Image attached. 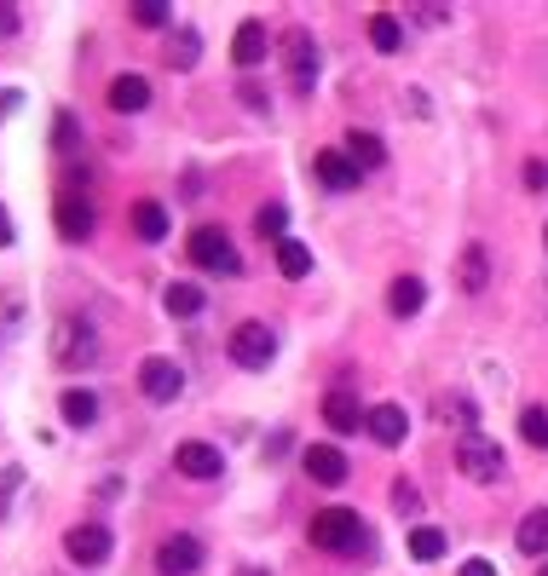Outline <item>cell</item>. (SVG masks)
I'll return each instance as SVG.
<instances>
[{
	"label": "cell",
	"mask_w": 548,
	"mask_h": 576,
	"mask_svg": "<svg viewBox=\"0 0 548 576\" xmlns=\"http://www.w3.org/2000/svg\"><path fill=\"white\" fill-rule=\"evenodd\" d=\"M231 58H237L242 70H254L260 58H266V24H254V17H249V24H237V35H231Z\"/></svg>",
	"instance_id": "cell-20"
},
{
	"label": "cell",
	"mask_w": 548,
	"mask_h": 576,
	"mask_svg": "<svg viewBox=\"0 0 548 576\" xmlns=\"http://www.w3.org/2000/svg\"><path fill=\"white\" fill-rule=\"evenodd\" d=\"M133 231H139V242L168 237V214H162V202H133Z\"/></svg>",
	"instance_id": "cell-24"
},
{
	"label": "cell",
	"mask_w": 548,
	"mask_h": 576,
	"mask_svg": "<svg viewBox=\"0 0 548 576\" xmlns=\"http://www.w3.org/2000/svg\"><path fill=\"white\" fill-rule=\"evenodd\" d=\"M364 427H370V439H376V444H388V449H393V444H404V432H410V416H404L398 404H376Z\"/></svg>",
	"instance_id": "cell-13"
},
{
	"label": "cell",
	"mask_w": 548,
	"mask_h": 576,
	"mask_svg": "<svg viewBox=\"0 0 548 576\" xmlns=\"http://www.w3.org/2000/svg\"><path fill=\"white\" fill-rule=\"evenodd\" d=\"M323 421H330V432H358V427L370 421V416H364V409H358V398L347 393V386H335V393L323 398Z\"/></svg>",
	"instance_id": "cell-15"
},
{
	"label": "cell",
	"mask_w": 548,
	"mask_h": 576,
	"mask_svg": "<svg viewBox=\"0 0 548 576\" xmlns=\"http://www.w3.org/2000/svg\"><path fill=\"white\" fill-rule=\"evenodd\" d=\"M421 300H428V283H421V277H398V283L388 288V312H393V317H416Z\"/></svg>",
	"instance_id": "cell-21"
},
{
	"label": "cell",
	"mask_w": 548,
	"mask_h": 576,
	"mask_svg": "<svg viewBox=\"0 0 548 576\" xmlns=\"http://www.w3.org/2000/svg\"><path fill=\"white\" fill-rule=\"evenodd\" d=\"M300 467H307V479H312V484H330V490H335V484H347V456H341L335 444H312Z\"/></svg>",
	"instance_id": "cell-12"
},
{
	"label": "cell",
	"mask_w": 548,
	"mask_h": 576,
	"mask_svg": "<svg viewBox=\"0 0 548 576\" xmlns=\"http://www.w3.org/2000/svg\"><path fill=\"white\" fill-rule=\"evenodd\" d=\"M525 184H532V191H548V161H525Z\"/></svg>",
	"instance_id": "cell-36"
},
{
	"label": "cell",
	"mask_w": 548,
	"mask_h": 576,
	"mask_svg": "<svg viewBox=\"0 0 548 576\" xmlns=\"http://www.w3.org/2000/svg\"><path fill=\"white\" fill-rule=\"evenodd\" d=\"M139 393H145L151 404H174L179 393H186V369H179L174 358H145L139 363Z\"/></svg>",
	"instance_id": "cell-5"
},
{
	"label": "cell",
	"mask_w": 548,
	"mask_h": 576,
	"mask_svg": "<svg viewBox=\"0 0 548 576\" xmlns=\"http://www.w3.org/2000/svg\"><path fill=\"white\" fill-rule=\"evenodd\" d=\"M514 542H520L525 560H548V507H532V513H525L520 530H514Z\"/></svg>",
	"instance_id": "cell-17"
},
{
	"label": "cell",
	"mask_w": 548,
	"mask_h": 576,
	"mask_svg": "<svg viewBox=\"0 0 548 576\" xmlns=\"http://www.w3.org/2000/svg\"><path fill=\"white\" fill-rule=\"evenodd\" d=\"M433 416H439L444 427H462V439H468L474 421H479V409H474L468 393H439V398H433Z\"/></svg>",
	"instance_id": "cell-19"
},
{
	"label": "cell",
	"mask_w": 548,
	"mask_h": 576,
	"mask_svg": "<svg viewBox=\"0 0 548 576\" xmlns=\"http://www.w3.org/2000/svg\"><path fill=\"white\" fill-rule=\"evenodd\" d=\"M0 35H17V12L12 7H0Z\"/></svg>",
	"instance_id": "cell-41"
},
{
	"label": "cell",
	"mask_w": 548,
	"mask_h": 576,
	"mask_svg": "<svg viewBox=\"0 0 548 576\" xmlns=\"http://www.w3.org/2000/svg\"><path fill=\"white\" fill-rule=\"evenodd\" d=\"M52 352H58V363H93V358H98L93 323H75V317H64V323L52 328Z\"/></svg>",
	"instance_id": "cell-7"
},
{
	"label": "cell",
	"mask_w": 548,
	"mask_h": 576,
	"mask_svg": "<svg viewBox=\"0 0 548 576\" xmlns=\"http://www.w3.org/2000/svg\"><path fill=\"white\" fill-rule=\"evenodd\" d=\"M133 24L168 29V24H174V7H168V0H139V7H133Z\"/></svg>",
	"instance_id": "cell-32"
},
{
	"label": "cell",
	"mask_w": 548,
	"mask_h": 576,
	"mask_svg": "<svg viewBox=\"0 0 548 576\" xmlns=\"http://www.w3.org/2000/svg\"><path fill=\"white\" fill-rule=\"evenodd\" d=\"M283 64H289V87L295 93H312V81H318V47H312L307 29H295L289 40H283Z\"/></svg>",
	"instance_id": "cell-6"
},
{
	"label": "cell",
	"mask_w": 548,
	"mask_h": 576,
	"mask_svg": "<svg viewBox=\"0 0 548 576\" xmlns=\"http://www.w3.org/2000/svg\"><path fill=\"white\" fill-rule=\"evenodd\" d=\"M462 576H497V565L491 560H468V565H462Z\"/></svg>",
	"instance_id": "cell-40"
},
{
	"label": "cell",
	"mask_w": 548,
	"mask_h": 576,
	"mask_svg": "<svg viewBox=\"0 0 548 576\" xmlns=\"http://www.w3.org/2000/svg\"><path fill=\"white\" fill-rule=\"evenodd\" d=\"M543 237H548V231H543Z\"/></svg>",
	"instance_id": "cell-44"
},
{
	"label": "cell",
	"mask_w": 548,
	"mask_h": 576,
	"mask_svg": "<svg viewBox=\"0 0 548 576\" xmlns=\"http://www.w3.org/2000/svg\"><path fill=\"white\" fill-rule=\"evenodd\" d=\"M410 560H421V565L444 560V530H433V525H416V530H410Z\"/></svg>",
	"instance_id": "cell-26"
},
{
	"label": "cell",
	"mask_w": 548,
	"mask_h": 576,
	"mask_svg": "<svg viewBox=\"0 0 548 576\" xmlns=\"http://www.w3.org/2000/svg\"><path fill=\"white\" fill-rule=\"evenodd\" d=\"M456 467H462V479H468V484H497L509 461H502V449L485 439V432H468V439L456 444Z\"/></svg>",
	"instance_id": "cell-3"
},
{
	"label": "cell",
	"mask_w": 548,
	"mask_h": 576,
	"mask_svg": "<svg viewBox=\"0 0 548 576\" xmlns=\"http://www.w3.org/2000/svg\"><path fill=\"white\" fill-rule=\"evenodd\" d=\"M64 553L75 565H105L110 560V530L105 525H75L64 537Z\"/></svg>",
	"instance_id": "cell-10"
},
{
	"label": "cell",
	"mask_w": 548,
	"mask_h": 576,
	"mask_svg": "<svg viewBox=\"0 0 548 576\" xmlns=\"http://www.w3.org/2000/svg\"><path fill=\"white\" fill-rule=\"evenodd\" d=\"M393 507H398V513H416V507H421V490H416L410 479H398V484H393Z\"/></svg>",
	"instance_id": "cell-34"
},
{
	"label": "cell",
	"mask_w": 548,
	"mask_h": 576,
	"mask_svg": "<svg viewBox=\"0 0 548 576\" xmlns=\"http://www.w3.org/2000/svg\"><path fill=\"white\" fill-rule=\"evenodd\" d=\"M370 40H376V52H398L404 47V24L393 12H376L370 17Z\"/></svg>",
	"instance_id": "cell-27"
},
{
	"label": "cell",
	"mask_w": 548,
	"mask_h": 576,
	"mask_svg": "<svg viewBox=\"0 0 548 576\" xmlns=\"http://www.w3.org/2000/svg\"><path fill=\"white\" fill-rule=\"evenodd\" d=\"M485 283H491V260H485L479 242H468L462 260H456V288L462 295H485Z\"/></svg>",
	"instance_id": "cell-16"
},
{
	"label": "cell",
	"mask_w": 548,
	"mask_h": 576,
	"mask_svg": "<svg viewBox=\"0 0 548 576\" xmlns=\"http://www.w3.org/2000/svg\"><path fill=\"white\" fill-rule=\"evenodd\" d=\"M277 272L283 277H307L312 272V249H307V242H295V237H283L277 242Z\"/></svg>",
	"instance_id": "cell-25"
},
{
	"label": "cell",
	"mask_w": 548,
	"mask_h": 576,
	"mask_svg": "<svg viewBox=\"0 0 548 576\" xmlns=\"http://www.w3.org/2000/svg\"><path fill=\"white\" fill-rule=\"evenodd\" d=\"M17 484H24V472H17V467H0V519H7V502H12Z\"/></svg>",
	"instance_id": "cell-35"
},
{
	"label": "cell",
	"mask_w": 548,
	"mask_h": 576,
	"mask_svg": "<svg viewBox=\"0 0 548 576\" xmlns=\"http://www.w3.org/2000/svg\"><path fill=\"white\" fill-rule=\"evenodd\" d=\"M237 98H242V105H249L254 116H260V110H266V105H272V98H266V93H260V87H242Z\"/></svg>",
	"instance_id": "cell-38"
},
{
	"label": "cell",
	"mask_w": 548,
	"mask_h": 576,
	"mask_svg": "<svg viewBox=\"0 0 548 576\" xmlns=\"http://www.w3.org/2000/svg\"><path fill=\"white\" fill-rule=\"evenodd\" d=\"M156 571L162 576H196L202 571V542L196 537H168L156 548Z\"/></svg>",
	"instance_id": "cell-9"
},
{
	"label": "cell",
	"mask_w": 548,
	"mask_h": 576,
	"mask_svg": "<svg viewBox=\"0 0 548 576\" xmlns=\"http://www.w3.org/2000/svg\"><path fill=\"white\" fill-rule=\"evenodd\" d=\"M537 576H548V560H537Z\"/></svg>",
	"instance_id": "cell-42"
},
{
	"label": "cell",
	"mask_w": 548,
	"mask_h": 576,
	"mask_svg": "<svg viewBox=\"0 0 548 576\" xmlns=\"http://www.w3.org/2000/svg\"><path fill=\"white\" fill-rule=\"evenodd\" d=\"M145 105H151V81L145 75H116L110 81V110L116 116H139Z\"/></svg>",
	"instance_id": "cell-14"
},
{
	"label": "cell",
	"mask_w": 548,
	"mask_h": 576,
	"mask_svg": "<svg viewBox=\"0 0 548 576\" xmlns=\"http://www.w3.org/2000/svg\"><path fill=\"white\" fill-rule=\"evenodd\" d=\"M12 242H17V231H12V214L0 208V249H12Z\"/></svg>",
	"instance_id": "cell-39"
},
{
	"label": "cell",
	"mask_w": 548,
	"mask_h": 576,
	"mask_svg": "<svg viewBox=\"0 0 548 576\" xmlns=\"http://www.w3.org/2000/svg\"><path fill=\"white\" fill-rule=\"evenodd\" d=\"M254 231L272 237V242H283V231H289V208H283V202H266V208L254 214Z\"/></svg>",
	"instance_id": "cell-30"
},
{
	"label": "cell",
	"mask_w": 548,
	"mask_h": 576,
	"mask_svg": "<svg viewBox=\"0 0 548 576\" xmlns=\"http://www.w3.org/2000/svg\"><path fill=\"white\" fill-rule=\"evenodd\" d=\"M318 179H323V191H335V196L358 191V168H353L341 151H323V156H318Z\"/></svg>",
	"instance_id": "cell-18"
},
{
	"label": "cell",
	"mask_w": 548,
	"mask_h": 576,
	"mask_svg": "<svg viewBox=\"0 0 548 576\" xmlns=\"http://www.w3.org/2000/svg\"><path fill=\"white\" fill-rule=\"evenodd\" d=\"M162 305H168L174 317H196L202 312V288L196 283H174L168 295H162Z\"/></svg>",
	"instance_id": "cell-28"
},
{
	"label": "cell",
	"mask_w": 548,
	"mask_h": 576,
	"mask_svg": "<svg viewBox=\"0 0 548 576\" xmlns=\"http://www.w3.org/2000/svg\"><path fill=\"white\" fill-rule=\"evenodd\" d=\"M186 249H191V260L202 265V272H219V277H237L242 272V254L231 249V237L219 231V225H196Z\"/></svg>",
	"instance_id": "cell-2"
},
{
	"label": "cell",
	"mask_w": 548,
	"mask_h": 576,
	"mask_svg": "<svg viewBox=\"0 0 548 576\" xmlns=\"http://www.w3.org/2000/svg\"><path fill=\"white\" fill-rule=\"evenodd\" d=\"M520 439L532 444V449H548V409H543V404H532V409L520 416Z\"/></svg>",
	"instance_id": "cell-29"
},
{
	"label": "cell",
	"mask_w": 548,
	"mask_h": 576,
	"mask_svg": "<svg viewBox=\"0 0 548 576\" xmlns=\"http://www.w3.org/2000/svg\"><path fill=\"white\" fill-rule=\"evenodd\" d=\"M196 52H202V35H196V29H179V35H174L168 64H174V70H191V64H196Z\"/></svg>",
	"instance_id": "cell-31"
},
{
	"label": "cell",
	"mask_w": 548,
	"mask_h": 576,
	"mask_svg": "<svg viewBox=\"0 0 548 576\" xmlns=\"http://www.w3.org/2000/svg\"><path fill=\"white\" fill-rule=\"evenodd\" d=\"M174 467L186 472V479H219V467H226V456H219L214 444L191 439V444H179V449H174Z\"/></svg>",
	"instance_id": "cell-11"
},
{
	"label": "cell",
	"mask_w": 548,
	"mask_h": 576,
	"mask_svg": "<svg viewBox=\"0 0 548 576\" xmlns=\"http://www.w3.org/2000/svg\"><path fill=\"white\" fill-rule=\"evenodd\" d=\"M52 219H58V237H64V242H87V237H93V202L81 196V191H64V196H58Z\"/></svg>",
	"instance_id": "cell-8"
},
{
	"label": "cell",
	"mask_w": 548,
	"mask_h": 576,
	"mask_svg": "<svg viewBox=\"0 0 548 576\" xmlns=\"http://www.w3.org/2000/svg\"><path fill=\"white\" fill-rule=\"evenodd\" d=\"M249 576H260V571H249Z\"/></svg>",
	"instance_id": "cell-43"
},
{
	"label": "cell",
	"mask_w": 548,
	"mask_h": 576,
	"mask_svg": "<svg viewBox=\"0 0 548 576\" xmlns=\"http://www.w3.org/2000/svg\"><path fill=\"white\" fill-rule=\"evenodd\" d=\"M307 537H312V548L347 553V548L364 542V525H358V513H353V507H323V513H312Z\"/></svg>",
	"instance_id": "cell-1"
},
{
	"label": "cell",
	"mask_w": 548,
	"mask_h": 576,
	"mask_svg": "<svg viewBox=\"0 0 548 576\" xmlns=\"http://www.w3.org/2000/svg\"><path fill=\"white\" fill-rule=\"evenodd\" d=\"M347 161L364 173V168H381L388 161V144H381L376 133H347Z\"/></svg>",
	"instance_id": "cell-22"
},
{
	"label": "cell",
	"mask_w": 548,
	"mask_h": 576,
	"mask_svg": "<svg viewBox=\"0 0 548 576\" xmlns=\"http://www.w3.org/2000/svg\"><path fill=\"white\" fill-rule=\"evenodd\" d=\"M58 409H64L70 427H93V421H98V398L87 393V386H70V393L58 398Z\"/></svg>",
	"instance_id": "cell-23"
},
{
	"label": "cell",
	"mask_w": 548,
	"mask_h": 576,
	"mask_svg": "<svg viewBox=\"0 0 548 576\" xmlns=\"http://www.w3.org/2000/svg\"><path fill=\"white\" fill-rule=\"evenodd\" d=\"M52 151H75V116L70 110H58V121H52Z\"/></svg>",
	"instance_id": "cell-33"
},
{
	"label": "cell",
	"mask_w": 548,
	"mask_h": 576,
	"mask_svg": "<svg viewBox=\"0 0 548 576\" xmlns=\"http://www.w3.org/2000/svg\"><path fill=\"white\" fill-rule=\"evenodd\" d=\"M416 17H421V24H433V29H439L451 12H444V7H433V0H421V12H416Z\"/></svg>",
	"instance_id": "cell-37"
},
{
	"label": "cell",
	"mask_w": 548,
	"mask_h": 576,
	"mask_svg": "<svg viewBox=\"0 0 548 576\" xmlns=\"http://www.w3.org/2000/svg\"><path fill=\"white\" fill-rule=\"evenodd\" d=\"M277 358V335L266 323H237L231 328V363H242V369H266Z\"/></svg>",
	"instance_id": "cell-4"
}]
</instances>
